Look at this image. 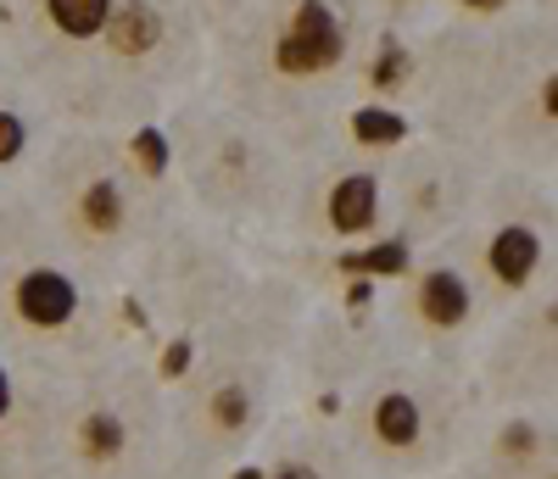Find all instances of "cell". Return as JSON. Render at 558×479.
<instances>
[{"label":"cell","mask_w":558,"mask_h":479,"mask_svg":"<svg viewBox=\"0 0 558 479\" xmlns=\"http://www.w3.org/2000/svg\"><path fill=\"white\" fill-rule=\"evenodd\" d=\"M341 51H347V34H341L336 12L324 7V0H302L291 34L279 39V67L286 73H324V67L341 62Z\"/></svg>","instance_id":"obj_1"},{"label":"cell","mask_w":558,"mask_h":479,"mask_svg":"<svg viewBox=\"0 0 558 479\" xmlns=\"http://www.w3.org/2000/svg\"><path fill=\"white\" fill-rule=\"evenodd\" d=\"M73 307H78V296H73V284L62 279V273H28L23 284H17V312L28 318V323H39V329H57V323H68L73 318Z\"/></svg>","instance_id":"obj_2"},{"label":"cell","mask_w":558,"mask_h":479,"mask_svg":"<svg viewBox=\"0 0 558 479\" xmlns=\"http://www.w3.org/2000/svg\"><path fill=\"white\" fill-rule=\"evenodd\" d=\"M330 223H336L341 234H357V229L375 223V179H368V173L341 179L336 196H330Z\"/></svg>","instance_id":"obj_3"},{"label":"cell","mask_w":558,"mask_h":479,"mask_svg":"<svg viewBox=\"0 0 558 479\" xmlns=\"http://www.w3.org/2000/svg\"><path fill=\"white\" fill-rule=\"evenodd\" d=\"M536 234L531 229H502L497 240H492V273L502 279V284H525L531 279V268H536Z\"/></svg>","instance_id":"obj_4"},{"label":"cell","mask_w":558,"mask_h":479,"mask_svg":"<svg viewBox=\"0 0 558 479\" xmlns=\"http://www.w3.org/2000/svg\"><path fill=\"white\" fill-rule=\"evenodd\" d=\"M418 307H425L430 323L452 329V323H463V312H470V291H463L458 273H430L425 284H418Z\"/></svg>","instance_id":"obj_5"},{"label":"cell","mask_w":558,"mask_h":479,"mask_svg":"<svg viewBox=\"0 0 558 479\" xmlns=\"http://www.w3.org/2000/svg\"><path fill=\"white\" fill-rule=\"evenodd\" d=\"M107 28H112V45H118L123 57L151 51L157 34H162V23H157V12H151V7H123V12H112V17H107Z\"/></svg>","instance_id":"obj_6"},{"label":"cell","mask_w":558,"mask_h":479,"mask_svg":"<svg viewBox=\"0 0 558 479\" xmlns=\"http://www.w3.org/2000/svg\"><path fill=\"white\" fill-rule=\"evenodd\" d=\"M51 17L62 34L73 39H89V34H101L107 17H112V0H51Z\"/></svg>","instance_id":"obj_7"},{"label":"cell","mask_w":558,"mask_h":479,"mask_svg":"<svg viewBox=\"0 0 558 479\" xmlns=\"http://www.w3.org/2000/svg\"><path fill=\"white\" fill-rule=\"evenodd\" d=\"M375 429H380L386 446H413L418 441V407L408 396H386L375 407Z\"/></svg>","instance_id":"obj_8"},{"label":"cell","mask_w":558,"mask_h":479,"mask_svg":"<svg viewBox=\"0 0 558 479\" xmlns=\"http://www.w3.org/2000/svg\"><path fill=\"white\" fill-rule=\"evenodd\" d=\"M352 134L363 139V146H397V139L408 134V123H402L397 112H386V107H363V112L352 118Z\"/></svg>","instance_id":"obj_9"},{"label":"cell","mask_w":558,"mask_h":479,"mask_svg":"<svg viewBox=\"0 0 558 479\" xmlns=\"http://www.w3.org/2000/svg\"><path fill=\"white\" fill-rule=\"evenodd\" d=\"M341 268L347 273H402L408 268V246H402V240H386V246H375V251L341 257Z\"/></svg>","instance_id":"obj_10"},{"label":"cell","mask_w":558,"mask_h":479,"mask_svg":"<svg viewBox=\"0 0 558 479\" xmlns=\"http://www.w3.org/2000/svg\"><path fill=\"white\" fill-rule=\"evenodd\" d=\"M123 218V196H118V184H89V196H84V223L89 229H118Z\"/></svg>","instance_id":"obj_11"},{"label":"cell","mask_w":558,"mask_h":479,"mask_svg":"<svg viewBox=\"0 0 558 479\" xmlns=\"http://www.w3.org/2000/svg\"><path fill=\"white\" fill-rule=\"evenodd\" d=\"M123 446V429H118V418H107V413H96L84 423V452L89 457H112Z\"/></svg>","instance_id":"obj_12"},{"label":"cell","mask_w":558,"mask_h":479,"mask_svg":"<svg viewBox=\"0 0 558 479\" xmlns=\"http://www.w3.org/2000/svg\"><path fill=\"white\" fill-rule=\"evenodd\" d=\"M134 157H140V168H146V173H162L168 168V139L157 128H140L134 134Z\"/></svg>","instance_id":"obj_13"},{"label":"cell","mask_w":558,"mask_h":479,"mask_svg":"<svg viewBox=\"0 0 558 479\" xmlns=\"http://www.w3.org/2000/svg\"><path fill=\"white\" fill-rule=\"evenodd\" d=\"M213 418H218L223 429H241V423H246V391H241V385L218 391V396H213Z\"/></svg>","instance_id":"obj_14"},{"label":"cell","mask_w":558,"mask_h":479,"mask_svg":"<svg viewBox=\"0 0 558 479\" xmlns=\"http://www.w3.org/2000/svg\"><path fill=\"white\" fill-rule=\"evenodd\" d=\"M23 151V123L12 112H0V162H12Z\"/></svg>","instance_id":"obj_15"},{"label":"cell","mask_w":558,"mask_h":479,"mask_svg":"<svg viewBox=\"0 0 558 479\" xmlns=\"http://www.w3.org/2000/svg\"><path fill=\"white\" fill-rule=\"evenodd\" d=\"M402 73H408L402 51H386V57H380V67H375V84H380V89H391V84H397Z\"/></svg>","instance_id":"obj_16"},{"label":"cell","mask_w":558,"mask_h":479,"mask_svg":"<svg viewBox=\"0 0 558 479\" xmlns=\"http://www.w3.org/2000/svg\"><path fill=\"white\" fill-rule=\"evenodd\" d=\"M184 368H191V346H184V341H173V346L162 352V373H168V379H179Z\"/></svg>","instance_id":"obj_17"},{"label":"cell","mask_w":558,"mask_h":479,"mask_svg":"<svg viewBox=\"0 0 558 479\" xmlns=\"http://www.w3.org/2000/svg\"><path fill=\"white\" fill-rule=\"evenodd\" d=\"M7 402H12V385H7V373H0V418H7Z\"/></svg>","instance_id":"obj_18"},{"label":"cell","mask_w":558,"mask_h":479,"mask_svg":"<svg viewBox=\"0 0 558 479\" xmlns=\"http://www.w3.org/2000/svg\"><path fill=\"white\" fill-rule=\"evenodd\" d=\"M279 479H318V474H307V468H286V474H279Z\"/></svg>","instance_id":"obj_19"},{"label":"cell","mask_w":558,"mask_h":479,"mask_svg":"<svg viewBox=\"0 0 558 479\" xmlns=\"http://www.w3.org/2000/svg\"><path fill=\"white\" fill-rule=\"evenodd\" d=\"M463 7H481V12H492V7H502V0H463Z\"/></svg>","instance_id":"obj_20"}]
</instances>
